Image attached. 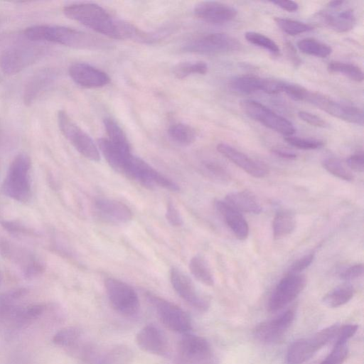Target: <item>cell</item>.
<instances>
[{"mask_svg": "<svg viewBox=\"0 0 364 364\" xmlns=\"http://www.w3.org/2000/svg\"><path fill=\"white\" fill-rule=\"evenodd\" d=\"M348 354V341L336 339L331 351L319 364H343Z\"/></svg>", "mask_w": 364, "mask_h": 364, "instance_id": "cell-42", "label": "cell"}, {"mask_svg": "<svg viewBox=\"0 0 364 364\" xmlns=\"http://www.w3.org/2000/svg\"><path fill=\"white\" fill-rule=\"evenodd\" d=\"M97 147L108 164L117 172L122 173L131 150L124 149L111 142L107 138L97 140Z\"/></svg>", "mask_w": 364, "mask_h": 364, "instance_id": "cell-25", "label": "cell"}, {"mask_svg": "<svg viewBox=\"0 0 364 364\" xmlns=\"http://www.w3.org/2000/svg\"><path fill=\"white\" fill-rule=\"evenodd\" d=\"M363 274V264H356L352 265L340 273V279L344 281H350L361 277Z\"/></svg>", "mask_w": 364, "mask_h": 364, "instance_id": "cell-49", "label": "cell"}, {"mask_svg": "<svg viewBox=\"0 0 364 364\" xmlns=\"http://www.w3.org/2000/svg\"><path fill=\"white\" fill-rule=\"evenodd\" d=\"M189 269L192 275L200 282L209 287L214 284L213 275L203 256H193L189 262Z\"/></svg>", "mask_w": 364, "mask_h": 364, "instance_id": "cell-33", "label": "cell"}, {"mask_svg": "<svg viewBox=\"0 0 364 364\" xmlns=\"http://www.w3.org/2000/svg\"><path fill=\"white\" fill-rule=\"evenodd\" d=\"M306 284L304 275L287 273L277 284L269 299V311L274 313L284 309L301 294Z\"/></svg>", "mask_w": 364, "mask_h": 364, "instance_id": "cell-15", "label": "cell"}, {"mask_svg": "<svg viewBox=\"0 0 364 364\" xmlns=\"http://www.w3.org/2000/svg\"><path fill=\"white\" fill-rule=\"evenodd\" d=\"M308 90L305 87L285 82L283 92L296 101H304Z\"/></svg>", "mask_w": 364, "mask_h": 364, "instance_id": "cell-46", "label": "cell"}, {"mask_svg": "<svg viewBox=\"0 0 364 364\" xmlns=\"http://www.w3.org/2000/svg\"><path fill=\"white\" fill-rule=\"evenodd\" d=\"M133 360L132 350L127 345L117 344L100 348L92 364H131Z\"/></svg>", "mask_w": 364, "mask_h": 364, "instance_id": "cell-26", "label": "cell"}, {"mask_svg": "<svg viewBox=\"0 0 364 364\" xmlns=\"http://www.w3.org/2000/svg\"><path fill=\"white\" fill-rule=\"evenodd\" d=\"M57 119L61 133L80 154L92 161L100 159L97 146L65 111H58Z\"/></svg>", "mask_w": 364, "mask_h": 364, "instance_id": "cell-10", "label": "cell"}, {"mask_svg": "<svg viewBox=\"0 0 364 364\" xmlns=\"http://www.w3.org/2000/svg\"><path fill=\"white\" fill-rule=\"evenodd\" d=\"M344 3L343 1H332L328 4V6L331 9L338 8Z\"/></svg>", "mask_w": 364, "mask_h": 364, "instance_id": "cell-56", "label": "cell"}, {"mask_svg": "<svg viewBox=\"0 0 364 364\" xmlns=\"http://www.w3.org/2000/svg\"><path fill=\"white\" fill-rule=\"evenodd\" d=\"M340 326L338 323L326 327L311 337L294 341L288 348L287 364H303L318 350L336 338Z\"/></svg>", "mask_w": 364, "mask_h": 364, "instance_id": "cell-6", "label": "cell"}, {"mask_svg": "<svg viewBox=\"0 0 364 364\" xmlns=\"http://www.w3.org/2000/svg\"><path fill=\"white\" fill-rule=\"evenodd\" d=\"M64 14L93 31L115 39H139L141 31L129 23L114 18L104 8L92 3H77L63 8Z\"/></svg>", "mask_w": 364, "mask_h": 364, "instance_id": "cell-1", "label": "cell"}, {"mask_svg": "<svg viewBox=\"0 0 364 364\" xmlns=\"http://www.w3.org/2000/svg\"><path fill=\"white\" fill-rule=\"evenodd\" d=\"M314 254L309 253L294 261L290 266L288 273L300 274L306 269L313 262Z\"/></svg>", "mask_w": 364, "mask_h": 364, "instance_id": "cell-47", "label": "cell"}, {"mask_svg": "<svg viewBox=\"0 0 364 364\" xmlns=\"http://www.w3.org/2000/svg\"><path fill=\"white\" fill-rule=\"evenodd\" d=\"M171 284L178 295L195 309L205 312L210 307V301L196 289L191 278L177 267L170 270Z\"/></svg>", "mask_w": 364, "mask_h": 364, "instance_id": "cell-17", "label": "cell"}, {"mask_svg": "<svg viewBox=\"0 0 364 364\" xmlns=\"http://www.w3.org/2000/svg\"><path fill=\"white\" fill-rule=\"evenodd\" d=\"M296 311L289 309L271 319L257 324L253 330L255 338L264 343H274L282 340L294 321Z\"/></svg>", "mask_w": 364, "mask_h": 364, "instance_id": "cell-16", "label": "cell"}, {"mask_svg": "<svg viewBox=\"0 0 364 364\" xmlns=\"http://www.w3.org/2000/svg\"><path fill=\"white\" fill-rule=\"evenodd\" d=\"M230 88L240 94L248 95L262 91L264 78L254 75H242L232 77L230 81Z\"/></svg>", "mask_w": 364, "mask_h": 364, "instance_id": "cell-29", "label": "cell"}, {"mask_svg": "<svg viewBox=\"0 0 364 364\" xmlns=\"http://www.w3.org/2000/svg\"><path fill=\"white\" fill-rule=\"evenodd\" d=\"M240 105L249 117L278 133L288 136H292L296 132L294 124L290 121L259 102L245 99L240 101Z\"/></svg>", "mask_w": 364, "mask_h": 364, "instance_id": "cell-12", "label": "cell"}, {"mask_svg": "<svg viewBox=\"0 0 364 364\" xmlns=\"http://www.w3.org/2000/svg\"><path fill=\"white\" fill-rule=\"evenodd\" d=\"M136 343L143 351L159 356L169 353V343L166 334L156 325L144 326L136 334Z\"/></svg>", "mask_w": 364, "mask_h": 364, "instance_id": "cell-18", "label": "cell"}, {"mask_svg": "<svg viewBox=\"0 0 364 364\" xmlns=\"http://www.w3.org/2000/svg\"><path fill=\"white\" fill-rule=\"evenodd\" d=\"M208 65L205 62H184L173 68V74L178 79H183L190 75H204L208 71Z\"/></svg>", "mask_w": 364, "mask_h": 364, "instance_id": "cell-38", "label": "cell"}, {"mask_svg": "<svg viewBox=\"0 0 364 364\" xmlns=\"http://www.w3.org/2000/svg\"><path fill=\"white\" fill-rule=\"evenodd\" d=\"M0 224L7 232L13 235L27 237L38 235L37 232L18 221L0 220Z\"/></svg>", "mask_w": 364, "mask_h": 364, "instance_id": "cell-43", "label": "cell"}, {"mask_svg": "<svg viewBox=\"0 0 364 364\" xmlns=\"http://www.w3.org/2000/svg\"><path fill=\"white\" fill-rule=\"evenodd\" d=\"M103 122L108 136L107 139L121 148L131 150L127 136L120 126L110 117L105 118Z\"/></svg>", "mask_w": 364, "mask_h": 364, "instance_id": "cell-36", "label": "cell"}, {"mask_svg": "<svg viewBox=\"0 0 364 364\" xmlns=\"http://www.w3.org/2000/svg\"><path fill=\"white\" fill-rule=\"evenodd\" d=\"M122 174L149 188L159 186L173 192L180 190L177 183L133 154L129 157Z\"/></svg>", "mask_w": 364, "mask_h": 364, "instance_id": "cell-9", "label": "cell"}, {"mask_svg": "<svg viewBox=\"0 0 364 364\" xmlns=\"http://www.w3.org/2000/svg\"><path fill=\"white\" fill-rule=\"evenodd\" d=\"M0 254L16 266L26 279L36 278L46 269L45 263L38 255L2 236H0Z\"/></svg>", "mask_w": 364, "mask_h": 364, "instance_id": "cell-4", "label": "cell"}, {"mask_svg": "<svg viewBox=\"0 0 364 364\" xmlns=\"http://www.w3.org/2000/svg\"><path fill=\"white\" fill-rule=\"evenodd\" d=\"M304 102H307L322 111L346 122L363 124V112L361 109L337 102L319 92L308 90Z\"/></svg>", "mask_w": 364, "mask_h": 364, "instance_id": "cell-13", "label": "cell"}, {"mask_svg": "<svg viewBox=\"0 0 364 364\" xmlns=\"http://www.w3.org/2000/svg\"><path fill=\"white\" fill-rule=\"evenodd\" d=\"M346 163L350 169L362 173L364 170V155L363 151L352 154L347 159Z\"/></svg>", "mask_w": 364, "mask_h": 364, "instance_id": "cell-50", "label": "cell"}, {"mask_svg": "<svg viewBox=\"0 0 364 364\" xmlns=\"http://www.w3.org/2000/svg\"><path fill=\"white\" fill-rule=\"evenodd\" d=\"M354 294V287L346 283L327 293L323 297L322 301L329 308H338L347 304L353 297Z\"/></svg>", "mask_w": 364, "mask_h": 364, "instance_id": "cell-31", "label": "cell"}, {"mask_svg": "<svg viewBox=\"0 0 364 364\" xmlns=\"http://www.w3.org/2000/svg\"><path fill=\"white\" fill-rule=\"evenodd\" d=\"M322 23L338 33H344L353 28L356 19L352 9L336 14L321 12L318 14Z\"/></svg>", "mask_w": 364, "mask_h": 364, "instance_id": "cell-28", "label": "cell"}, {"mask_svg": "<svg viewBox=\"0 0 364 364\" xmlns=\"http://www.w3.org/2000/svg\"><path fill=\"white\" fill-rule=\"evenodd\" d=\"M193 12L198 18L214 24H223L231 21L237 14V9L233 6L213 1L197 4Z\"/></svg>", "mask_w": 364, "mask_h": 364, "instance_id": "cell-19", "label": "cell"}, {"mask_svg": "<svg viewBox=\"0 0 364 364\" xmlns=\"http://www.w3.org/2000/svg\"><path fill=\"white\" fill-rule=\"evenodd\" d=\"M358 326L356 324L348 323L339 327L336 339L348 341L357 332Z\"/></svg>", "mask_w": 364, "mask_h": 364, "instance_id": "cell-52", "label": "cell"}, {"mask_svg": "<svg viewBox=\"0 0 364 364\" xmlns=\"http://www.w3.org/2000/svg\"><path fill=\"white\" fill-rule=\"evenodd\" d=\"M298 117L304 122L316 127H325L326 122L320 117L306 111L298 112Z\"/></svg>", "mask_w": 364, "mask_h": 364, "instance_id": "cell-51", "label": "cell"}, {"mask_svg": "<svg viewBox=\"0 0 364 364\" xmlns=\"http://www.w3.org/2000/svg\"><path fill=\"white\" fill-rule=\"evenodd\" d=\"M94 207L99 218L107 223L123 224L129 222L133 218V213L127 205L114 199L96 198Z\"/></svg>", "mask_w": 364, "mask_h": 364, "instance_id": "cell-21", "label": "cell"}, {"mask_svg": "<svg viewBox=\"0 0 364 364\" xmlns=\"http://www.w3.org/2000/svg\"><path fill=\"white\" fill-rule=\"evenodd\" d=\"M296 228V218L289 210L277 212L273 219L272 231L275 240H279L290 235Z\"/></svg>", "mask_w": 364, "mask_h": 364, "instance_id": "cell-30", "label": "cell"}, {"mask_svg": "<svg viewBox=\"0 0 364 364\" xmlns=\"http://www.w3.org/2000/svg\"><path fill=\"white\" fill-rule=\"evenodd\" d=\"M105 288L112 308L119 314L130 317L139 309V300L136 291L126 282L114 277L105 280Z\"/></svg>", "mask_w": 364, "mask_h": 364, "instance_id": "cell-11", "label": "cell"}, {"mask_svg": "<svg viewBox=\"0 0 364 364\" xmlns=\"http://www.w3.org/2000/svg\"><path fill=\"white\" fill-rule=\"evenodd\" d=\"M322 165L328 173L340 179L346 181L353 180L354 176L352 172L337 159H325L322 161Z\"/></svg>", "mask_w": 364, "mask_h": 364, "instance_id": "cell-40", "label": "cell"}, {"mask_svg": "<svg viewBox=\"0 0 364 364\" xmlns=\"http://www.w3.org/2000/svg\"><path fill=\"white\" fill-rule=\"evenodd\" d=\"M146 298L166 328L183 334L191 331V318L180 306L150 292Z\"/></svg>", "mask_w": 364, "mask_h": 364, "instance_id": "cell-8", "label": "cell"}, {"mask_svg": "<svg viewBox=\"0 0 364 364\" xmlns=\"http://www.w3.org/2000/svg\"><path fill=\"white\" fill-rule=\"evenodd\" d=\"M297 47L302 53L318 58H326L332 52L330 46L311 38L300 40Z\"/></svg>", "mask_w": 364, "mask_h": 364, "instance_id": "cell-35", "label": "cell"}, {"mask_svg": "<svg viewBox=\"0 0 364 364\" xmlns=\"http://www.w3.org/2000/svg\"><path fill=\"white\" fill-rule=\"evenodd\" d=\"M205 168L209 177L220 183H227L231 179L228 171L219 164L208 163L205 164Z\"/></svg>", "mask_w": 364, "mask_h": 364, "instance_id": "cell-45", "label": "cell"}, {"mask_svg": "<svg viewBox=\"0 0 364 364\" xmlns=\"http://www.w3.org/2000/svg\"><path fill=\"white\" fill-rule=\"evenodd\" d=\"M331 73H339L355 82L363 80V72L357 65L340 61H331L327 66Z\"/></svg>", "mask_w": 364, "mask_h": 364, "instance_id": "cell-37", "label": "cell"}, {"mask_svg": "<svg viewBox=\"0 0 364 364\" xmlns=\"http://www.w3.org/2000/svg\"><path fill=\"white\" fill-rule=\"evenodd\" d=\"M1 273H0V282H1Z\"/></svg>", "mask_w": 364, "mask_h": 364, "instance_id": "cell-57", "label": "cell"}, {"mask_svg": "<svg viewBox=\"0 0 364 364\" xmlns=\"http://www.w3.org/2000/svg\"><path fill=\"white\" fill-rule=\"evenodd\" d=\"M166 218L168 222L174 227H179L183 223L181 215L171 201L167 203Z\"/></svg>", "mask_w": 364, "mask_h": 364, "instance_id": "cell-48", "label": "cell"}, {"mask_svg": "<svg viewBox=\"0 0 364 364\" xmlns=\"http://www.w3.org/2000/svg\"><path fill=\"white\" fill-rule=\"evenodd\" d=\"M284 140L291 146L304 150L317 149L322 147L324 144L321 140L293 136H285Z\"/></svg>", "mask_w": 364, "mask_h": 364, "instance_id": "cell-44", "label": "cell"}, {"mask_svg": "<svg viewBox=\"0 0 364 364\" xmlns=\"http://www.w3.org/2000/svg\"><path fill=\"white\" fill-rule=\"evenodd\" d=\"M38 45L18 43L6 48L0 54V68L6 75H15L33 64L43 55Z\"/></svg>", "mask_w": 364, "mask_h": 364, "instance_id": "cell-7", "label": "cell"}, {"mask_svg": "<svg viewBox=\"0 0 364 364\" xmlns=\"http://www.w3.org/2000/svg\"><path fill=\"white\" fill-rule=\"evenodd\" d=\"M55 73L50 68H41L27 80L23 89V102L29 106L53 83Z\"/></svg>", "mask_w": 364, "mask_h": 364, "instance_id": "cell-23", "label": "cell"}, {"mask_svg": "<svg viewBox=\"0 0 364 364\" xmlns=\"http://www.w3.org/2000/svg\"><path fill=\"white\" fill-rule=\"evenodd\" d=\"M31 159L26 153H19L13 159L1 186L4 195L19 203H27L31 200Z\"/></svg>", "mask_w": 364, "mask_h": 364, "instance_id": "cell-3", "label": "cell"}, {"mask_svg": "<svg viewBox=\"0 0 364 364\" xmlns=\"http://www.w3.org/2000/svg\"><path fill=\"white\" fill-rule=\"evenodd\" d=\"M23 35L30 41H47L74 48H90L96 43L90 35L62 26L35 25L27 28Z\"/></svg>", "mask_w": 364, "mask_h": 364, "instance_id": "cell-2", "label": "cell"}, {"mask_svg": "<svg viewBox=\"0 0 364 364\" xmlns=\"http://www.w3.org/2000/svg\"><path fill=\"white\" fill-rule=\"evenodd\" d=\"M245 37L249 43L268 50L274 55H279L280 53L278 45L272 39L260 33L248 31L245 33Z\"/></svg>", "mask_w": 364, "mask_h": 364, "instance_id": "cell-39", "label": "cell"}, {"mask_svg": "<svg viewBox=\"0 0 364 364\" xmlns=\"http://www.w3.org/2000/svg\"><path fill=\"white\" fill-rule=\"evenodd\" d=\"M240 43L232 36L224 33H211L198 36L183 47L186 52L200 54H218L240 49Z\"/></svg>", "mask_w": 364, "mask_h": 364, "instance_id": "cell-14", "label": "cell"}, {"mask_svg": "<svg viewBox=\"0 0 364 364\" xmlns=\"http://www.w3.org/2000/svg\"><path fill=\"white\" fill-rule=\"evenodd\" d=\"M214 207L235 237L240 240H246L249 235V226L242 213L221 200H216Z\"/></svg>", "mask_w": 364, "mask_h": 364, "instance_id": "cell-24", "label": "cell"}, {"mask_svg": "<svg viewBox=\"0 0 364 364\" xmlns=\"http://www.w3.org/2000/svg\"><path fill=\"white\" fill-rule=\"evenodd\" d=\"M84 337V333L79 327L68 326L55 333L53 342L68 350L77 345Z\"/></svg>", "mask_w": 364, "mask_h": 364, "instance_id": "cell-32", "label": "cell"}, {"mask_svg": "<svg viewBox=\"0 0 364 364\" xmlns=\"http://www.w3.org/2000/svg\"><path fill=\"white\" fill-rule=\"evenodd\" d=\"M217 150L228 160L255 178H264L268 174V168L261 162L255 161L244 153L225 143L217 145Z\"/></svg>", "mask_w": 364, "mask_h": 364, "instance_id": "cell-22", "label": "cell"}, {"mask_svg": "<svg viewBox=\"0 0 364 364\" xmlns=\"http://www.w3.org/2000/svg\"><path fill=\"white\" fill-rule=\"evenodd\" d=\"M272 153L282 159L291 160L295 159L296 158V155L294 153L280 149H272Z\"/></svg>", "mask_w": 364, "mask_h": 364, "instance_id": "cell-54", "label": "cell"}, {"mask_svg": "<svg viewBox=\"0 0 364 364\" xmlns=\"http://www.w3.org/2000/svg\"><path fill=\"white\" fill-rule=\"evenodd\" d=\"M271 3L289 12L296 11L299 9V5L293 1H272Z\"/></svg>", "mask_w": 364, "mask_h": 364, "instance_id": "cell-53", "label": "cell"}, {"mask_svg": "<svg viewBox=\"0 0 364 364\" xmlns=\"http://www.w3.org/2000/svg\"><path fill=\"white\" fill-rule=\"evenodd\" d=\"M170 138L178 144L187 146L196 139L195 129L183 123H176L171 125L168 129Z\"/></svg>", "mask_w": 364, "mask_h": 364, "instance_id": "cell-34", "label": "cell"}, {"mask_svg": "<svg viewBox=\"0 0 364 364\" xmlns=\"http://www.w3.org/2000/svg\"><path fill=\"white\" fill-rule=\"evenodd\" d=\"M274 21L277 26L284 33L295 36L309 31L313 29L312 26L298 21L277 17Z\"/></svg>", "mask_w": 364, "mask_h": 364, "instance_id": "cell-41", "label": "cell"}, {"mask_svg": "<svg viewBox=\"0 0 364 364\" xmlns=\"http://www.w3.org/2000/svg\"><path fill=\"white\" fill-rule=\"evenodd\" d=\"M175 364H219V358L207 339L189 332L178 342Z\"/></svg>", "mask_w": 364, "mask_h": 364, "instance_id": "cell-5", "label": "cell"}, {"mask_svg": "<svg viewBox=\"0 0 364 364\" xmlns=\"http://www.w3.org/2000/svg\"><path fill=\"white\" fill-rule=\"evenodd\" d=\"M286 46L289 56L291 58V59L292 61H294V63L296 64L297 63L299 62V60L298 58V56L296 55V53L294 46L289 43H287Z\"/></svg>", "mask_w": 364, "mask_h": 364, "instance_id": "cell-55", "label": "cell"}, {"mask_svg": "<svg viewBox=\"0 0 364 364\" xmlns=\"http://www.w3.org/2000/svg\"><path fill=\"white\" fill-rule=\"evenodd\" d=\"M224 201L239 212L259 214L262 206L257 198L250 191H235L226 195Z\"/></svg>", "mask_w": 364, "mask_h": 364, "instance_id": "cell-27", "label": "cell"}, {"mask_svg": "<svg viewBox=\"0 0 364 364\" xmlns=\"http://www.w3.org/2000/svg\"><path fill=\"white\" fill-rule=\"evenodd\" d=\"M72 80L85 88H97L107 85L110 78L102 70L85 63H75L68 68Z\"/></svg>", "mask_w": 364, "mask_h": 364, "instance_id": "cell-20", "label": "cell"}]
</instances>
